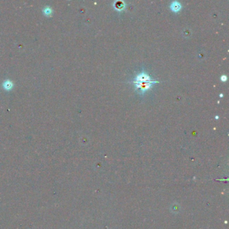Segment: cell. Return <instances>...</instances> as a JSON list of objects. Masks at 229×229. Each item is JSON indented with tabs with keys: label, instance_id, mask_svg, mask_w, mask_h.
Listing matches in <instances>:
<instances>
[{
	"label": "cell",
	"instance_id": "obj_2",
	"mask_svg": "<svg viewBox=\"0 0 229 229\" xmlns=\"http://www.w3.org/2000/svg\"><path fill=\"white\" fill-rule=\"evenodd\" d=\"M114 7L116 10L121 11L125 7V4L123 1H115L114 4Z\"/></svg>",
	"mask_w": 229,
	"mask_h": 229
},
{
	"label": "cell",
	"instance_id": "obj_3",
	"mask_svg": "<svg viewBox=\"0 0 229 229\" xmlns=\"http://www.w3.org/2000/svg\"><path fill=\"white\" fill-rule=\"evenodd\" d=\"M226 79H227V77L226 76V75H222L221 77V80L223 81H226Z\"/></svg>",
	"mask_w": 229,
	"mask_h": 229
},
{
	"label": "cell",
	"instance_id": "obj_1",
	"mask_svg": "<svg viewBox=\"0 0 229 229\" xmlns=\"http://www.w3.org/2000/svg\"><path fill=\"white\" fill-rule=\"evenodd\" d=\"M170 9L173 12H178L182 9V5L178 1H173L170 6Z\"/></svg>",
	"mask_w": 229,
	"mask_h": 229
}]
</instances>
